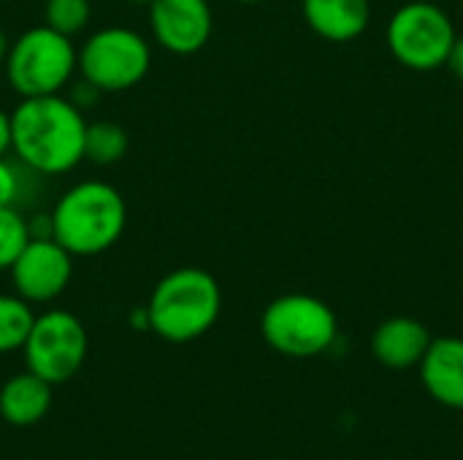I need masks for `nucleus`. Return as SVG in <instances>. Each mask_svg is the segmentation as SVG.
<instances>
[{
  "label": "nucleus",
  "mask_w": 463,
  "mask_h": 460,
  "mask_svg": "<svg viewBox=\"0 0 463 460\" xmlns=\"http://www.w3.org/2000/svg\"><path fill=\"white\" fill-rule=\"evenodd\" d=\"M456 27L450 16L426 0L402 5L388 22V46L393 57L410 70H437L448 62L456 43Z\"/></svg>",
  "instance_id": "6e6552de"
},
{
  "label": "nucleus",
  "mask_w": 463,
  "mask_h": 460,
  "mask_svg": "<svg viewBox=\"0 0 463 460\" xmlns=\"http://www.w3.org/2000/svg\"><path fill=\"white\" fill-rule=\"evenodd\" d=\"M128 146H130V138L122 125L109 122V119L87 125L84 160H90L95 165H114L128 155Z\"/></svg>",
  "instance_id": "2eb2a0df"
},
{
  "label": "nucleus",
  "mask_w": 463,
  "mask_h": 460,
  "mask_svg": "<svg viewBox=\"0 0 463 460\" xmlns=\"http://www.w3.org/2000/svg\"><path fill=\"white\" fill-rule=\"evenodd\" d=\"M87 119L62 92L22 98L11 111V152L41 176H62L84 160Z\"/></svg>",
  "instance_id": "f257e3e1"
},
{
  "label": "nucleus",
  "mask_w": 463,
  "mask_h": 460,
  "mask_svg": "<svg viewBox=\"0 0 463 460\" xmlns=\"http://www.w3.org/2000/svg\"><path fill=\"white\" fill-rule=\"evenodd\" d=\"M103 92L98 89V87H92L90 81H79L73 89H71V95H68V100L76 106V108H81V111H87V108H92L95 103H98V98H100Z\"/></svg>",
  "instance_id": "aec40b11"
},
{
  "label": "nucleus",
  "mask_w": 463,
  "mask_h": 460,
  "mask_svg": "<svg viewBox=\"0 0 463 460\" xmlns=\"http://www.w3.org/2000/svg\"><path fill=\"white\" fill-rule=\"evenodd\" d=\"M8 46H11V41H8V35H5V30L0 27V65L5 62V54H8Z\"/></svg>",
  "instance_id": "393cba45"
},
{
  "label": "nucleus",
  "mask_w": 463,
  "mask_h": 460,
  "mask_svg": "<svg viewBox=\"0 0 463 460\" xmlns=\"http://www.w3.org/2000/svg\"><path fill=\"white\" fill-rule=\"evenodd\" d=\"M149 24L165 52L190 57L209 43L214 16L209 0H152Z\"/></svg>",
  "instance_id": "9d476101"
},
{
  "label": "nucleus",
  "mask_w": 463,
  "mask_h": 460,
  "mask_svg": "<svg viewBox=\"0 0 463 460\" xmlns=\"http://www.w3.org/2000/svg\"><path fill=\"white\" fill-rule=\"evenodd\" d=\"M149 331L168 344H190L206 336L222 312V290L217 279L195 266L165 274L146 304Z\"/></svg>",
  "instance_id": "7ed1b4c3"
},
{
  "label": "nucleus",
  "mask_w": 463,
  "mask_h": 460,
  "mask_svg": "<svg viewBox=\"0 0 463 460\" xmlns=\"http://www.w3.org/2000/svg\"><path fill=\"white\" fill-rule=\"evenodd\" d=\"M90 16H92L90 0H46V5H43L46 27H52L68 38L81 33L90 24Z\"/></svg>",
  "instance_id": "f3484780"
},
{
  "label": "nucleus",
  "mask_w": 463,
  "mask_h": 460,
  "mask_svg": "<svg viewBox=\"0 0 463 460\" xmlns=\"http://www.w3.org/2000/svg\"><path fill=\"white\" fill-rule=\"evenodd\" d=\"M418 369L426 393L437 404L448 409H463V339H431Z\"/></svg>",
  "instance_id": "9b49d317"
},
{
  "label": "nucleus",
  "mask_w": 463,
  "mask_h": 460,
  "mask_svg": "<svg viewBox=\"0 0 463 460\" xmlns=\"http://www.w3.org/2000/svg\"><path fill=\"white\" fill-rule=\"evenodd\" d=\"M22 195V174L14 163L0 157V209L16 206Z\"/></svg>",
  "instance_id": "6ab92c4d"
},
{
  "label": "nucleus",
  "mask_w": 463,
  "mask_h": 460,
  "mask_svg": "<svg viewBox=\"0 0 463 460\" xmlns=\"http://www.w3.org/2000/svg\"><path fill=\"white\" fill-rule=\"evenodd\" d=\"M22 352L27 369L57 388L81 371L90 352V336L84 323L73 312L49 309L43 314H35Z\"/></svg>",
  "instance_id": "0eeeda50"
},
{
  "label": "nucleus",
  "mask_w": 463,
  "mask_h": 460,
  "mask_svg": "<svg viewBox=\"0 0 463 460\" xmlns=\"http://www.w3.org/2000/svg\"><path fill=\"white\" fill-rule=\"evenodd\" d=\"M52 385L30 369L14 374L0 388V418L14 428H30L41 423L52 409Z\"/></svg>",
  "instance_id": "ddd939ff"
},
{
  "label": "nucleus",
  "mask_w": 463,
  "mask_h": 460,
  "mask_svg": "<svg viewBox=\"0 0 463 460\" xmlns=\"http://www.w3.org/2000/svg\"><path fill=\"white\" fill-rule=\"evenodd\" d=\"M152 68L149 41L122 24L95 30L79 49V73L100 92H125L144 81Z\"/></svg>",
  "instance_id": "423d86ee"
},
{
  "label": "nucleus",
  "mask_w": 463,
  "mask_h": 460,
  "mask_svg": "<svg viewBox=\"0 0 463 460\" xmlns=\"http://www.w3.org/2000/svg\"><path fill=\"white\" fill-rule=\"evenodd\" d=\"M3 65L8 87L19 98L57 95L79 70V49L68 35L38 24L11 41Z\"/></svg>",
  "instance_id": "20e7f679"
},
{
  "label": "nucleus",
  "mask_w": 463,
  "mask_h": 460,
  "mask_svg": "<svg viewBox=\"0 0 463 460\" xmlns=\"http://www.w3.org/2000/svg\"><path fill=\"white\" fill-rule=\"evenodd\" d=\"M14 293L33 304H52L60 298L73 277V255L54 239H30L8 268Z\"/></svg>",
  "instance_id": "1a4fd4ad"
},
{
  "label": "nucleus",
  "mask_w": 463,
  "mask_h": 460,
  "mask_svg": "<svg viewBox=\"0 0 463 460\" xmlns=\"http://www.w3.org/2000/svg\"><path fill=\"white\" fill-rule=\"evenodd\" d=\"M128 3H133V5H146V8H149L152 0H128Z\"/></svg>",
  "instance_id": "a878e982"
},
{
  "label": "nucleus",
  "mask_w": 463,
  "mask_h": 460,
  "mask_svg": "<svg viewBox=\"0 0 463 460\" xmlns=\"http://www.w3.org/2000/svg\"><path fill=\"white\" fill-rule=\"evenodd\" d=\"M307 24L326 41L345 43L369 27V0H301Z\"/></svg>",
  "instance_id": "4468645a"
},
{
  "label": "nucleus",
  "mask_w": 463,
  "mask_h": 460,
  "mask_svg": "<svg viewBox=\"0 0 463 460\" xmlns=\"http://www.w3.org/2000/svg\"><path fill=\"white\" fill-rule=\"evenodd\" d=\"M54 241L73 258H95L109 252L125 233L128 203L122 192L98 179L73 184L54 203Z\"/></svg>",
  "instance_id": "f03ea898"
},
{
  "label": "nucleus",
  "mask_w": 463,
  "mask_h": 460,
  "mask_svg": "<svg viewBox=\"0 0 463 460\" xmlns=\"http://www.w3.org/2000/svg\"><path fill=\"white\" fill-rule=\"evenodd\" d=\"M239 3H266V0H239Z\"/></svg>",
  "instance_id": "bb28decb"
},
{
  "label": "nucleus",
  "mask_w": 463,
  "mask_h": 460,
  "mask_svg": "<svg viewBox=\"0 0 463 460\" xmlns=\"http://www.w3.org/2000/svg\"><path fill=\"white\" fill-rule=\"evenodd\" d=\"M11 152V114L0 108V157Z\"/></svg>",
  "instance_id": "5701e85b"
},
{
  "label": "nucleus",
  "mask_w": 463,
  "mask_h": 460,
  "mask_svg": "<svg viewBox=\"0 0 463 460\" xmlns=\"http://www.w3.org/2000/svg\"><path fill=\"white\" fill-rule=\"evenodd\" d=\"M33 309L24 298H19L16 293H0V355L16 352L24 347L27 333L33 328Z\"/></svg>",
  "instance_id": "dca6fc26"
},
{
  "label": "nucleus",
  "mask_w": 463,
  "mask_h": 460,
  "mask_svg": "<svg viewBox=\"0 0 463 460\" xmlns=\"http://www.w3.org/2000/svg\"><path fill=\"white\" fill-rule=\"evenodd\" d=\"M260 333L285 358H315L331 350L339 336V323L326 301L307 293H288L263 309Z\"/></svg>",
  "instance_id": "39448f33"
},
{
  "label": "nucleus",
  "mask_w": 463,
  "mask_h": 460,
  "mask_svg": "<svg viewBox=\"0 0 463 460\" xmlns=\"http://www.w3.org/2000/svg\"><path fill=\"white\" fill-rule=\"evenodd\" d=\"M128 323H130V328H136V331H149V312H146V306L133 309L130 317H128Z\"/></svg>",
  "instance_id": "b1692460"
},
{
  "label": "nucleus",
  "mask_w": 463,
  "mask_h": 460,
  "mask_svg": "<svg viewBox=\"0 0 463 460\" xmlns=\"http://www.w3.org/2000/svg\"><path fill=\"white\" fill-rule=\"evenodd\" d=\"M27 233H30V239H54L52 214H33V217H27Z\"/></svg>",
  "instance_id": "412c9836"
},
{
  "label": "nucleus",
  "mask_w": 463,
  "mask_h": 460,
  "mask_svg": "<svg viewBox=\"0 0 463 460\" xmlns=\"http://www.w3.org/2000/svg\"><path fill=\"white\" fill-rule=\"evenodd\" d=\"M27 217L16 206L0 209V271H8L19 252L27 247Z\"/></svg>",
  "instance_id": "a211bd4d"
},
{
  "label": "nucleus",
  "mask_w": 463,
  "mask_h": 460,
  "mask_svg": "<svg viewBox=\"0 0 463 460\" xmlns=\"http://www.w3.org/2000/svg\"><path fill=\"white\" fill-rule=\"evenodd\" d=\"M450 70H453V76L456 79H461L463 81V38H456V43H453V49H450V54H448V62H445Z\"/></svg>",
  "instance_id": "4be33fe9"
},
{
  "label": "nucleus",
  "mask_w": 463,
  "mask_h": 460,
  "mask_svg": "<svg viewBox=\"0 0 463 460\" xmlns=\"http://www.w3.org/2000/svg\"><path fill=\"white\" fill-rule=\"evenodd\" d=\"M431 344V333L420 320L391 317L372 333V355L385 369H412L423 361Z\"/></svg>",
  "instance_id": "f8f14e48"
}]
</instances>
